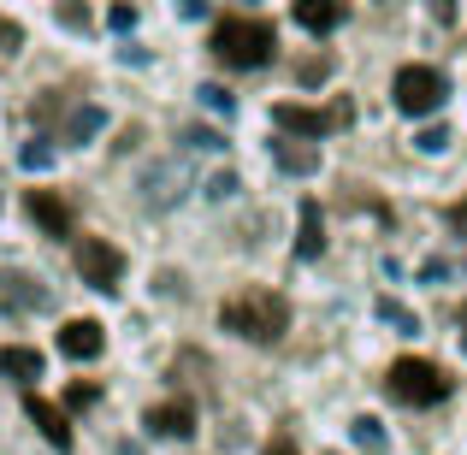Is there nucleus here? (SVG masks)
<instances>
[{
    "label": "nucleus",
    "instance_id": "obj_1",
    "mask_svg": "<svg viewBox=\"0 0 467 455\" xmlns=\"http://www.w3.org/2000/svg\"><path fill=\"white\" fill-rule=\"evenodd\" d=\"M219 326L237 331V337H249V343H278L290 331V302L278 296V290L249 284V290H237V296L219 302Z\"/></svg>",
    "mask_w": 467,
    "mask_h": 455
},
{
    "label": "nucleus",
    "instance_id": "obj_2",
    "mask_svg": "<svg viewBox=\"0 0 467 455\" xmlns=\"http://www.w3.org/2000/svg\"><path fill=\"white\" fill-rule=\"evenodd\" d=\"M213 59L219 66H231V71H261L266 59L278 54V30L266 18H243V12H231V18H219L213 24Z\"/></svg>",
    "mask_w": 467,
    "mask_h": 455
},
{
    "label": "nucleus",
    "instance_id": "obj_3",
    "mask_svg": "<svg viewBox=\"0 0 467 455\" xmlns=\"http://www.w3.org/2000/svg\"><path fill=\"white\" fill-rule=\"evenodd\" d=\"M385 390L390 402H402V408H438V402L450 397V373L438 361H420V355H402V361H390L385 373Z\"/></svg>",
    "mask_w": 467,
    "mask_h": 455
},
{
    "label": "nucleus",
    "instance_id": "obj_4",
    "mask_svg": "<svg viewBox=\"0 0 467 455\" xmlns=\"http://www.w3.org/2000/svg\"><path fill=\"white\" fill-rule=\"evenodd\" d=\"M355 119V101H331V107H302V101H278L273 107V125L285 130V137H302V142H319L331 137V130H343Z\"/></svg>",
    "mask_w": 467,
    "mask_h": 455
},
{
    "label": "nucleus",
    "instance_id": "obj_5",
    "mask_svg": "<svg viewBox=\"0 0 467 455\" xmlns=\"http://www.w3.org/2000/svg\"><path fill=\"white\" fill-rule=\"evenodd\" d=\"M444 95H450V83H444L438 66H402L397 78H390V101H397V113H409V119L438 113Z\"/></svg>",
    "mask_w": 467,
    "mask_h": 455
},
{
    "label": "nucleus",
    "instance_id": "obj_6",
    "mask_svg": "<svg viewBox=\"0 0 467 455\" xmlns=\"http://www.w3.org/2000/svg\"><path fill=\"white\" fill-rule=\"evenodd\" d=\"M78 278L89 290H119V278H125V249L107 237H78Z\"/></svg>",
    "mask_w": 467,
    "mask_h": 455
},
{
    "label": "nucleus",
    "instance_id": "obj_7",
    "mask_svg": "<svg viewBox=\"0 0 467 455\" xmlns=\"http://www.w3.org/2000/svg\"><path fill=\"white\" fill-rule=\"evenodd\" d=\"M24 213L36 219L42 237H71V231H78V213H71V202L59 190H30L24 195Z\"/></svg>",
    "mask_w": 467,
    "mask_h": 455
},
{
    "label": "nucleus",
    "instance_id": "obj_8",
    "mask_svg": "<svg viewBox=\"0 0 467 455\" xmlns=\"http://www.w3.org/2000/svg\"><path fill=\"white\" fill-rule=\"evenodd\" d=\"M36 307H47V290L36 284L30 273L0 266V314H36Z\"/></svg>",
    "mask_w": 467,
    "mask_h": 455
},
{
    "label": "nucleus",
    "instance_id": "obj_9",
    "mask_svg": "<svg viewBox=\"0 0 467 455\" xmlns=\"http://www.w3.org/2000/svg\"><path fill=\"white\" fill-rule=\"evenodd\" d=\"M142 426H149L154 438H178V444H183V438L195 432V402L190 397H171V402H160V408L142 414Z\"/></svg>",
    "mask_w": 467,
    "mask_h": 455
},
{
    "label": "nucleus",
    "instance_id": "obj_10",
    "mask_svg": "<svg viewBox=\"0 0 467 455\" xmlns=\"http://www.w3.org/2000/svg\"><path fill=\"white\" fill-rule=\"evenodd\" d=\"M101 349H107L101 319H66V326H59V355H71V361H95Z\"/></svg>",
    "mask_w": 467,
    "mask_h": 455
},
{
    "label": "nucleus",
    "instance_id": "obj_11",
    "mask_svg": "<svg viewBox=\"0 0 467 455\" xmlns=\"http://www.w3.org/2000/svg\"><path fill=\"white\" fill-rule=\"evenodd\" d=\"M24 414L36 420V432H42L54 450H71V420H66V408H54L47 397H36V390H30V397H24Z\"/></svg>",
    "mask_w": 467,
    "mask_h": 455
},
{
    "label": "nucleus",
    "instance_id": "obj_12",
    "mask_svg": "<svg viewBox=\"0 0 467 455\" xmlns=\"http://www.w3.org/2000/svg\"><path fill=\"white\" fill-rule=\"evenodd\" d=\"M273 166L290 171V178H308V171H319V142H302V137H285V130H278Z\"/></svg>",
    "mask_w": 467,
    "mask_h": 455
},
{
    "label": "nucleus",
    "instance_id": "obj_13",
    "mask_svg": "<svg viewBox=\"0 0 467 455\" xmlns=\"http://www.w3.org/2000/svg\"><path fill=\"white\" fill-rule=\"evenodd\" d=\"M319 254H326V219H319V202L308 195L296 207V261H319Z\"/></svg>",
    "mask_w": 467,
    "mask_h": 455
},
{
    "label": "nucleus",
    "instance_id": "obj_14",
    "mask_svg": "<svg viewBox=\"0 0 467 455\" xmlns=\"http://www.w3.org/2000/svg\"><path fill=\"white\" fill-rule=\"evenodd\" d=\"M343 18H349V0H296V24H302L308 36L337 30Z\"/></svg>",
    "mask_w": 467,
    "mask_h": 455
},
{
    "label": "nucleus",
    "instance_id": "obj_15",
    "mask_svg": "<svg viewBox=\"0 0 467 455\" xmlns=\"http://www.w3.org/2000/svg\"><path fill=\"white\" fill-rule=\"evenodd\" d=\"M183 195V166L178 160H166V166H154L149 178H142V202L149 207H171Z\"/></svg>",
    "mask_w": 467,
    "mask_h": 455
},
{
    "label": "nucleus",
    "instance_id": "obj_16",
    "mask_svg": "<svg viewBox=\"0 0 467 455\" xmlns=\"http://www.w3.org/2000/svg\"><path fill=\"white\" fill-rule=\"evenodd\" d=\"M0 373L18 378V385H30V378H42V355L24 349V343H6V349H0Z\"/></svg>",
    "mask_w": 467,
    "mask_h": 455
},
{
    "label": "nucleus",
    "instance_id": "obj_17",
    "mask_svg": "<svg viewBox=\"0 0 467 455\" xmlns=\"http://www.w3.org/2000/svg\"><path fill=\"white\" fill-rule=\"evenodd\" d=\"M349 444L361 450V455H385L390 438H385V426H379L373 414H361V420H349Z\"/></svg>",
    "mask_w": 467,
    "mask_h": 455
},
{
    "label": "nucleus",
    "instance_id": "obj_18",
    "mask_svg": "<svg viewBox=\"0 0 467 455\" xmlns=\"http://www.w3.org/2000/svg\"><path fill=\"white\" fill-rule=\"evenodd\" d=\"M101 130H107V113H101V107H78V113L66 119V130H59V137H66V142H89V137H101Z\"/></svg>",
    "mask_w": 467,
    "mask_h": 455
},
{
    "label": "nucleus",
    "instance_id": "obj_19",
    "mask_svg": "<svg viewBox=\"0 0 467 455\" xmlns=\"http://www.w3.org/2000/svg\"><path fill=\"white\" fill-rule=\"evenodd\" d=\"M373 314H379V319H385V326H397V331H409V337H414V331H420V314H409V307H402L397 296H379V302H373Z\"/></svg>",
    "mask_w": 467,
    "mask_h": 455
},
{
    "label": "nucleus",
    "instance_id": "obj_20",
    "mask_svg": "<svg viewBox=\"0 0 467 455\" xmlns=\"http://www.w3.org/2000/svg\"><path fill=\"white\" fill-rule=\"evenodd\" d=\"M331 71H337V59H331V54H319V59H302V66H296V83H302V89H314V83H326Z\"/></svg>",
    "mask_w": 467,
    "mask_h": 455
},
{
    "label": "nucleus",
    "instance_id": "obj_21",
    "mask_svg": "<svg viewBox=\"0 0 467 455\" xmlns=\"http://www.w3.org/2000/svg\"><path fill=\"white\" fill-rule=\"evenodd\" d=\"M18 166H24V171H47V166H54V149H47V137L24 142V149H18Z\"/></svg>",
    "mask_w": 467,
    "mask_h": 455
},
{
    "label": "nucleus",
    "instance_id": "obj_22",
    "mask_svg": "<svg viewBox=\"0 0 467 455\" xmlns=\"http://www.w3.org/2000/svg\"><path fill=\"white\" fill-rule=\"evenodd\" d=\"M195 95H202V107H207V113H237V95H231V89H219V83H202V89H195Z\"/></svg>",
    "mask_w": 467,
    "mask_h": 455
},
{
    "label": "nucleus",
    "instance_id": "obj_23",
    "mask_svg": "<svg viewBox=\"0 0 467 455\" xmlns=\"http://www.w3.org/2000/svg\"><path fill=\"white\" fill-rule=\"evenodd\" d=\"M183 149H195V154H219V149H225V137H219V130H207V125H190V130H183Z\"/></svg>",
    "mask_w": 467,
    "mask_h": 455
},
{
    "label": "nucleus",
    "instance_id": "obj_24",
    "mask_svg": "<svg viewBox=\"0 0 467 455\" xmlns=\"http://www.w3.org/2000/svg\"><path fill=\"white\" fill-rule=\"evenodd\" d=\"M59 24L66 30H89V0H59Z\"/></svg>",
    "mask_w": 467,
    "mask_h": 455
},
{
    "label": "nucleus",
    "instance_id": "obj_25",
    "mask_svg": "<svg viewBox=\"0 0 467 455\" xmlns=\"http://www.w3.org/2000/svg\"><path fill=\"white\" fill-rule=\"evenodd\" d=\"M414 149H420V154H444L450 149V130L444 125H426L420 137H414Z\"/></svg>",
    "mask_w": 467,
    "mask_h": 455
},
{
    "label": "nucleus",
    "instance_id": "obj_26",
    "mask_svg": "<svg viewBox=\"0 0 467 455\" xmlns=\"http://www.w3.org/2000/svg\"><path fill=\"white\" fill-rule=\"evenodd\" d=\"M237 195V171H213L207 178V202H231Z\"/></svg>",
    "mask_w": 467,
    "mask_h": 455
},
{
    "label": "nucleus",
    "instance_id": "obj_27",
    "mask_svg": "<svg viewBox=\"0 0 467 455\" xmlns=\"http://www.w3.org/2000/svg\"><path fill=\"white\" fill-rule=\"evenodd\" d=\"M18 47H24V30L6 18V12H0V54H18Z\"/></svg>",
    "mask_w": 467,
    "mask_h": 455
},
{
    "label": "nucleus",
    "instance_id": "obj_28",
    "mask_svg": "<svg viewBox=\"0 0 467 455\" xmlns=\"http://www.w3.org/2000/svg\"><path fill=\"white\" fill-rule=\"evenodd\" d=\"M107 24H113V30H137V6H130V0H119V6L107 12Z\"/></svg>",
    "mask_w": 467,
    "mask_h": 455
},
{
    "label": "nucleus",
    "instance_id": "obj_29",
    "mask_svg": "<svg viewBox=\"0 0 467 455\" xmlns=\"http://www.w3.org/2000/svg\"><path fill=\"white\" fill-rule=\"evenodd\" d=\"M95 397H101V385H71L66 390V408H89Z\"/></svg>",
    "mask_w": 467,
    "mask_h": 455
},
{
    "label": "nucleus",
    "instance_id": "obj_30",
    "mask_svg": "<svg viewBox=\"0 0 467 455\" xmlns=\"http://www.w3.org/2000/svg\"><path fill=\"white\" fill-rule=\"evenodd\" d=\"M444 219H450V231H456V237H467V195H462V202H456V207H450V213H444Z\"/></svg>",
    "mask_w": 467,
    "mask_h": 455
},
{
    "label": "nucleus",
    "instance_id": "obj_31",
    "mask_svg": "<svg viewBox=\"0 0 467 455\" xmlns=\"http://www.w3.org/2000/svg\"><path fill=\"white\" fill-rule=\"evenodd\" d=\"M426 6H432L438 24H456V0H426Z\"/></svg>",
    "mask_w": 467,
    "mask_h": 455
},
{
    "label": "nucleus",
    "instance_id": "obj_32",
    "mask_svg": "<svg viewBox=\"0 0 467 455\" xmlns=\"http://www.w3.org/2000/svg\"><path fill=\"white\" fill-rule=\"evenodd\" d=\"M178 12L183 18H207V0H178Z\"/></svg>",
    "mask_w": 467,
    "mask_h": 455
},
{
    "label": "nucleus",
    "instance_id": "obj_33",
    "mask_svg": "<svg viewBox=\"0 0 467 455\" xmlns=\"http://www.w3.org/2000/svg\"><path fill=\"white\" fill-rule=\"evenodd\" d=\"M261 455H296V450H290V444H285V438H278V444H266Z\"/></svg>",
    "mask_w": 467,
    "mask_h": 455
},
{
    "label": "nucleus",
    "instance_id": "obj_34",
    "mask_svg": "<svg viewBox=\"0 0 467 455\" xmlns=\"http://www.w3.org/2000/svg\"><path fill=\"white\" fill-rule=\"evenodd\" d=\"M456 331H462V349H467V302H462V314H456Z\"/></svg>",
    "mask_w": 467,
    "mask_h": 455
}]
</instances>
